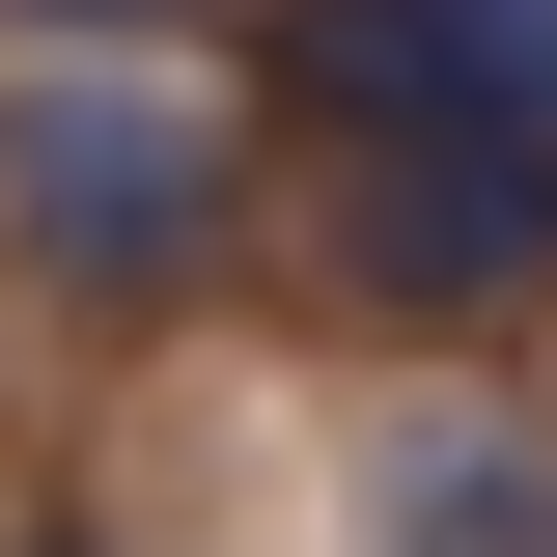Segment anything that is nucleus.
<instances>
[{
	"instance_id": "nucleus-1",
	"label": "nucleus",
	"mask_w": 557,
	"mask_h": 557,
	"mask_svg": "<svg viewBox=\"0 0 557 557\" xmlns=\"http://www.w3.org/2000/svg\"><path fill=\"white\" fill-rule=\"evenodd\" d=\"M251 84L196 57V28H28L0 57V278H57V307H196L223 251H251Z\"/></svg>"
},
{
	"instance_id": "nucleus-2",
	"label": "nucleus",
	"mask_w": 557,
	"mask_h": 557,
	"mask_svg": "<svg viewBox=\"0 0 557 557\" xmlns=\"http://www.w3.org/2000/svg\"><path fill=\"white\" fill-rule=\"evenodd\" d=\"M307 278L418 362L557 335V139H362V168H307Z\"/></svg>"
},
{
	"instance_id": "nucleus-3",
	"label": "nucleus",
	"mask_w": 557,
	"mask_h": 557,
	"mask_svg": "<svg viewBox=\"0 0 557 557\" xmlns=\"http://www.w3.org/2000/svg\"><path fill=\"white\" fill-rule=\"evenodd\" d=\"M251 139L362 168V139H557V0H223Z\"/></svg>"
},
{
	"instance_id": "nucleus-4",
	"label": "nucleus",
	"mask_w": 557,
	"mask_h": 557,
	"mask_svg": "<svg viewBox=\"0 0 557 557\" xmlns=\"http://www.w3.org/2000/svg\"><path fill=\"white\" fill-rule=\"evenodd\" d=\"M362 557H557V418L502 391V362H474V391H418L391 474H362Z\"/></svg>"
},
{
	"instance_id": "nucleus-5",
	"label": "nucleus",
	"mask_w": 557,
	"mask_h": 557,
	"mask_svg": "<svg viewBox=\"0 0 557 557\" xmlns=\"http://www.w3.org/2000/svg\"><path fill=\"white\" fill-rule=\"evenodd\" d=\"M28 28H223V0H0V57H28Z\"/></svg>"
}]
</instances>
